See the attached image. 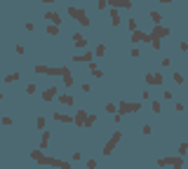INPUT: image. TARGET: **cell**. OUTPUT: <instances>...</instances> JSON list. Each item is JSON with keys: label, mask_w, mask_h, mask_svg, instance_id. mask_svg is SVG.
<instances>
[{"label": "cell", "mask_w": 188, "mask_h": 169, "mask_svg": "<svg viewBox=\"0 0 188 169\" xmlns=\"http://www.w3.org/2000/svg\"><path fill=\"white\" fill-rule=\"evenodd\" d=\"M73 61H78V63H82V61H92V49H87V52L78 54V57H75Z\"/></svg>", "instance_id": "9a60e30c"}, {"label": "cell", "mask_w": 188, "mask_h": 169, "mask_svg": "<svg viewBox=\"0 0 188 169\" xmlns=\"http://www.w3.org/2000/svg\"><path fill=\"white\" fill-rule=\"evenodd\" d=\"M108 5L115 7V10H129V7H132V0H108Z\"/></svg>", "instance_id": "ba28073f"}, {"label": "cell", "mask_w": 188, "mask_h": 169, "mask_svg": "<svg viewBox=\"0 0 188 169\" xmlns=\"http://www.w3.org/2000/svg\"><path fill=\"white\" fill-rule=\"evenodd\" d=\"M59 103L71 106V103H73V96H71V94H61V96H59Z\"/></svg>", "instance_id": "ffe728a7"}, {"label": "cell", "mask_w": 188, "mask_h": 169, "mask_svg": "<svg viewBox=\"0 0 188 169\" xmlns=\"http://www.w3.org/2000/svg\"><path fill=\"white\" fill-rule=\"evenodd\" d=\"M57 122H73V115H64V113H54Z\"/></svg>", "instance_id": "e0dca14e"}, {"label": "cell", "mask_w": 188, "mask_h": 169, "mask_svg": "<svg viewBox=\"0 0 188 169\" xmlns=\"http://www.w3.org/2000/svg\"><path fill=\"white\" fill-rule=\"evenodd\" d=\"M94 54H97V57H103V54H106V45H99V47L94 49Z\"/></svg>", "instance_id": "484cf974"}, {"label": "cell", "mask_w": 188, "mask_h": 169, "mask_svg": "<svg viewBox=\"0 0 188 169\" xmlns=\"http://www.w3.org/2000/svg\"><path fill=\"white\" fill-rule=\"evenodd\" d=\"M0 101H2V94H0Z\"/></svg>", "instance_id": "74e56055"}, {"label": "cell", "mask_w": 188, "mask_h": 169, "mask_svg": "<svg viewBox=\"0 0 188 169\" xmlns=\"http://www.w3.org/2000/svg\"><path fill=\"white\" fill-rule=\"evenodd\" d=\"M43 2H45V5H49V2H57V0H43Z\"/></svg>", "instance_id": "d590c367"}, {"label": "cell", "mask_w": 188, "mask_h": 169, "mask_svg": "<svg viewBox=\"0 0 188 169\" xmlns=\"http://www.w3.org/2000/svg\"><path fill=\"white\" fill-rule=\"evenodd\" d=\"M35 127H38V129H45V117H38V120H35Z\"/></svg>", "instance_id": "f546056e"}, {"label": "cell", "mask_w": 188, "mask_h": 169, "mask_svg": "<svg viewBox=\"0 0 188 169\" xmlns=\"http://www.w3.org/2000/svg\"><path fill=\"white\" fill-rule=\"evenodd\" d=\"M179 49H181V52H186V49H188V42H186V40H181V45H179Z\"/></svg>", "instance_id": "836d02e7"}, {"label": "cell", "mask_w": 188, "mask_h": 169, "mask_svg": "<svg viewBox=\"0 0 188 169\" xmlns=\"http://www.w3.org/2000/svg\"><path fill=\"white\" fill-rule=\"evenodd\" d=\"M150 35H153V38H165V35H169V28L162 26V24H155V28H153Z\"/></svg>", "instance_id": "9c48e42d"}, {"label": "cell", "mask_w": 188, "mask_h": 169, "mask_svg": "<svg viewBox=\"0 0 188 169\" xmlns=\"http://www.w3.org/2000/svg\"><path fill=\"white\" fill-rule=\"evenodd\" d=\"M35 73H40V75H54V78H57V75H61V68H49V66H35Z\"/></svg>", "instance_id": "8992f818"}, {"label": "cell", "mask_w": 188, "mask_h": 169, "mask_svg": "<svg viewBox=\"0 0 188 169\" xmlns=\"http://www.w3.org/2000/svg\"><path fill=\"white\" fill-rule=\"evenodd\" d=\"M174 82H177V84H183V75H181V73H174Z\"/></svg>", "instance_id": "4dcf8cb0"}, {"label": "cell", "mask_w": 188, "mask_h": 169, "mask_svg": "<svg viewBox=\"0 0 188 169\" xmlns=\"http://www.w3.org/2000/svg\"><path fill=\"white\" fill-rule=\"evenodd\" d=\"M141 111V103L139 101H134V103H129V101H120L118 103V111L115 113H120V115H127V113H139Z\"/></svg>", "instance_id": "277c9868"}, {"label": "cell", "mask_w": 188, "mask_h": 169, "mask_svg": "<svg viewBox=\"0 0 188 169\" xmlns=\"http://www.w3.org/2000/svg\"><path fill=\"white\" fill-rule=\"evenodd\" d=\"M153 84H162V73H155V75H153Z\"/></svg>", "instance_id": "f1b7e54d"}, {"label": "cell", "mask_w": 188, "mask_h": 169, "mask_svg": "<svg viewBox=\"0 0 188 169\" xmlns=\"http://www.w3.org/2000/svg\"><path fill=\"white\" fill-rule=\"evenodd\" d=\"M186 150H188V143H181L179 146V155H186Z\"/></svg>", "instance_id": "1f68e13d"}, {"label": "cell", "mask_w": 188, "mask_h": 169, "mask_svg": "<svg viewBox=\"0 0 188 169\" xmlns=\"http://www.w3.org/2000/svg\"><path fill=\"white\" fill-rule=\"evenodd\" d=\"M31 160L35 164H45V167H59V169H71L68 162H64V160H57V158H47V155L38 148V150H31Z\"/></svg>", "instance_id": "6da1fadb"}, {"label": "cell", "mask_w": 188, "mask_h": 169, "mask_svg": "<svg viewBox=\"0 0 188 169\" xmlns=\"http://www.w3.org/2000/svg\"><path fill=\"white\" fill-rule=\"evenodd\" d=\"M35 92H38V84H28V87H26V94H35Z\"/></svg>", "instance_id": "4316f807"}, {"label": "cell", "mask_w": 188, "mask_h": 169, "mask_svg": "<svg viewBox=\"0 0 188 169\" xmlns=\"http://www.w3.org/2000/svg\"><path fill=\"white\" fill-rule=\"evenodd\" d=\"M61 78H64L66 87H73V75H71V68H66V66H61Z\"/></svg>", "instance_id": "30bf717a"}, {"label": "cell", "mask_w": 188, "mask_h": 169, "mask_svg": "<svg viewBox=\"0 0 188 169\" xmlns=\"http://www.w3.org/2000/svg\"><path fill=\"white\" fill-rule=\"evenodd\" d=\"M111 21H113V26H120V12L115 7H111Z\"/></svg>", "instance_id": "2e32d148"}, {"label": "cell", "mask_w": 188, "mask_h": 169, "mask_svg": "<svg viewBox=\"0 0 188 169\" xmlns=\"http://www.w3.org/2000/svg\"><path fill=\"white\" fill-rule=\"evenodd\" d=\"M54 96H57V87H47V89L43 92V101H52Z\"/></svg>", "instance_id": "4fadbf2b"}, {"label": "cell", "mask_w": 188, "mask_h": 169, "mask_svg": "<svg viewBox=\"0 0 188 169\" xmlns=\"http://www.w3.org/2000/svg\"><path fill=\"white\" fill-rule=\"evenodd\" d=\"M73 45H75V47H87V40H85V38H82L80 35V33H73Z\"/></svg>", "instance_id": "7c38bea8"}, {"label": "cell", "mask_w": 188, "mask_h": 169, "mask_svg": "<svg viewBox=\"0 0 188 169\" xmlns=\"http://www.w3.org/2000/svg\"><path fill=\"white\" fill-rule=\"evenodd\" d=\"M19 78H21V75H19V71H16V73H10V75H7L5 82H14V80H19Z\"/></svg>", "instance_id": "603a6c76"}, {"label": "cell", "mask_w": 188, "mask_h": 169, "mask_svg": "<svg viewBox=\"0 0 188 169\" xmlns=\"http://www.w3.org/2000/svg\"><path fill=\"white\" fill-rule=\"evenodd\" d=\"M47 146H49V132H43V141H40V150H45Z\"/></svg>", "instance_id": "44dd1931"}, {"label": "cell", "mask_w": 188, "mask_h": 169, "mask_svg": "<svg viewBox=\"0 0 188 169\" xmlns=\"http://www.w3.org/2000/svg\"><path fill=\"white\" fill-rule=\"evenodd\" d=\"M118 111V103H106V113H115Z\"/></svg>", "instance_id": "83f0119b"}, {"label": "cell", "mask_w": 188, "mask_h": 169, "mask_svg": "<svg viewBox=\"0 0 188 169\" xmlns=\"http://www.w3.org/2000/svg\"><path fill=\"white\" fill-rule=\"evenodd\" d=\"M45 19H47L49 24H57V26L61 24V16L57 14V12H47V14H45Z\"/></svg>", "instance_id": "5bb4252c"}, {"label": "cell", "mask_w": 188, "mask_h": 169, "mask_svg": "<svg viewBox=\"0 0 188 169\" xmlns=\"http://www.w3.org/2000/svg\"><path fill=\"white\" fill-rule=\"evenodd\" d=\"M47 35H59V26H57V24H49L47 26Z\"/></svg>", "instance_id": "7402d4cb"}, {"label": "cell", "mask_w": 188, "mask_h": 169, "mask_svg": "<svg viewBox=\"0 0 188 169\" xmlns=\"http://www.w3.org/2000/svg\"><path fill=\"white\" fill-rule=\"evenodd\" d=\"M150 19H153V24H160L162 16H160V12H150Z\"/></svg>", "instance_id": "d4e9b609"}, {"label": "cell", "mask_w": 188, "mask_h": 169, "mask_svg": "<svg viewBox=\"0 0 188 169\" xmlns=\"http://www.w3.org/2000/svg\"><path fill=\"white\" fill-rule=\"evenodd\" d=\"M150 111H153V113H160V111H162L160 101H153V103H150Z\"/></svg>", "instance_id": "cb8c5ba5"}, {"label": "cell", "mask_w": 188, "mask_h": 169, "mask_svg": "<svg viewBox=\"0 0 188 169\" xmlns=\"http://www.w3.org/2000/svg\"><path fill=\"white\" fill-rule=\"evenodd\" d=\"M89 68H92V75H94V78H103V71L99 68L97 63H89Z\"/></svg>", "instance_id": "ac0fdd59"}, {"label": "cell", "mask_w": 188, "mask_h": 169, "mask_svg": "<svg viewBox=\"0 0 188 169\" xmlns=\"http://www.w3.org/2000/svg\"><path fill=\"white\" fill-rule=\"evenodd\" d=\"M85 115H87V111H78L75 117H73V125L75 127H85Z\"/></svg>", "instance_id": "8fae6325"}, {"label": "cell", "mask_w": 188, "mask_h": 169, "mask_svg": "<svg viewBox=\"0 0 188 169\" xmlns=\"http://www.w3.org/2000/svg\"><path fill=\"white\" fill-rule=\"evenodd\" d=\"M120 139H122V132H115V134H113V136H111V141H108L106 146H103V155H111V153H113V148H115V143H118Z\"/></svg>", "instance_id": "5b68a950"}, {"label": "cell", "mask_w": 188, "mask_h": 169, "mask_svg": "<svg viewBox=\"0 0 188 169\" xmlns=\"http://www.w3.org/2000/svg\"><path fill=\"white\" fill-rule=\"evenodd\" d=\"M97 5H99V10H103V7H106V5H108V0H99Z\"/></svg>", "instance_id": "e575fe53"}, {"label": "cell", "mask_w": 188, "mask_h": 169, "mask_svg": "<svg viewBox=\"0 0 188 169\" xmlns=\"http://www.w3.org/2000/svg\"><path fill=\"white\" fill-rule=\"evenodd\" d=\"M132 42H150V33H144V31H132Z\"/></svg>", "instance_id": "52a82bcc"}, {"label": "cell", "mask_w": 188, "mask_h": 169, "mask_svg": "<svg viewBox=\"0 0 188 169\" xmlns=\"http://www.w3.org/2000/svg\"><path fill=\"white\" fill-rule=\"evenodd\" d=\"M158 167H174V169H181L183 167V158L181 155H167V158L158 160Z\"/></svg>", "instance_id": "3957f363"}, {"label": "cell", "mask_w": 188, "mask_h": 169, "mask_svg": "<svg viewBox=\"0 0 188 169\" xmlns=\"http://www.w3.org/2000/svg\"><path fill=\"white\" fill-rule=\"evenodd\" d=\"M94 122H97V115H94V113H87L85 115V127H92Z\"/></svg>", "instance_id": "d6986e66"}, {"label": "cell", "mask_w": 188, "mask_h": 169, "mask_svg": "<svg viewBox=\"0 0 188 169\" xmlns=\"http://www.w3.org/2000/svg\"><path fill=\"white\" fill-rule=\"evenodd\" d=\"M66 12H68V16H71V19H75L80 26H89V16L85 14V10H80V7H73V5H71Z\"/></svg>", "instance_id": "7a4b0ae2"}, {"label": "cell", "mask_w": 188, "mask_h": 169, "mask_svg": "<svg viewBox=\"0 0 188 169\" xmlns=\"http://www.w3.org/2000/svg\"><path fill=\"white\" fill-rule=\"evenodd\" d=\"M160 2H172V0H160Z\"/></svg>", "instance_id": "8d00e7d4"}, {"label": "cell", "mask_w": 188, "mask_h": 169, "mask_svg": "<svg viewBox=\"0 0 188 169\" xmlns=\"http://www.w3.org/2000/svg\"><path fill=\"white\" fill-rule=\"evenodd\" d=\"M85 164H87V167H89V169H94V167H97V160H87Z\"/></svg>", "instance_id": "d6a6232c"}]
</instances>
